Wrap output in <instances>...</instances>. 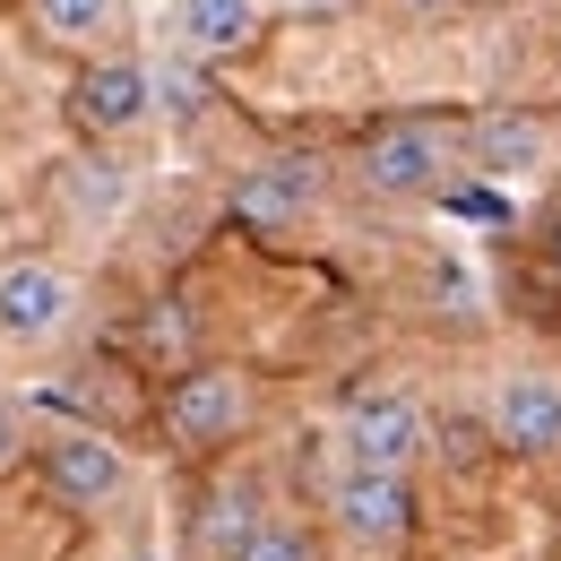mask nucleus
Here are the masks:
<instances>
[{
  "label": "nucleus",
  "instance_id": "ddd939ff",
  "mask_svg": "<svg viewBox=\"0 0 561 561\" xmlns=\"http://www.w3.org/2000/svg\"><path fill=\"white\" fill-rule=\"evenodd\" d=\"M35 18H44V35H61V44H87V35L113 18V0H35Z\"/></svg>",
  "mask_w": 561,
  "mask_h": 561
},
{
  "label": "nucleus",
  "instance_id": "dca6fc26",
  "mask_svg": "<svg viewBox=\"0 0 561 561\" xmlns=\"http://www.w3.org/2000/svg\"><path fill=\"white\" fill-rule=\"evenodd\" d=\"M449 208L476 216V225H501V216H510V199H501V191H449Z\"/></svg>",
  "mask_w": 561,
  "mask_h": 561
},
{
  "label": "nucleus",
  "instance_id": "0eeeda50",
  "mask_svg": "<svg viewBox=\"0 0 561 561\" xmlns=\"http://www.w3.org/2000/svg\"><path fill=\"white\" fill-rule=\"evenodd\" d=\"M329 510H337V527H346L354 545H389V536H407L415 492H407V476H363V467H346L329 484Z\"/></svg>",
  "mask_w": 561,
  "mask_h": 561
},
{
  "label": "nucleus",
  "instance_id": "20e7f679",
  "mask_svg": "<svg viewBox=\"0 0 561 561\" xmlns=\"http://www.w3.org/2000/svg\"><path fill=\"white\" fill-rule=\"evenodd\" d=\"M423 458V407L415 398H363L346 423V467L363 476H407Z\"/></svg>",
  "mask_w": 561,
  "mask_h": 561
},
{
  "label": "nucleus",
  "instance_id": "f03ea898",
  "mask_svg": "<svg viewBox=\"0 0 561 561\" xmlns=\"http://www.w3.org/2000/svg\"><path fill=\"white\" fill-rule=\"evenodd\" d=\"M363 191H380V199H423V191H440V173H449V139L432 130V122H389V130H371L363 139Z\"/></svg>",
  "mask_w": 561,
  "mask_h": 561
},
{
  "label": "nucleus",
  "instance_id": "2eb2a0df",
  "mask_svg": "<svg viewBox=\"0 0 561 561\" xmlns=\"http://www.w3.org/2000/svg\"><path fill=\"white\" fill-rule=\"evenodd\" d=\"M156 104H164V113H199V78L182 70V61H173V70H156Z\"/></svg>",
  "mask_w": 561,
  "mask_h": 561
},
{
  "label": "nucleus",
  "instance_id": "4468645a",
  "mask_svg": "<svg viewBox=\"0 0 561 561\" xmlns=\"http://www.w3.org/2000/svg\"><path fill=\"white\" fill-rule=\"evenodd\" d=\"M233 561H320V545H311L302 527H277V518H268V527H260V536H251Z\"/></svg>",
  "mask_w": 561,
  "mask_h": 561
},
{
  "label": "nucleus",
  "instance_id": "423d86ee",
  "mask_svg": "<svg viewBox=\"0 0 561 561\" xmlns=\"http://www.w3.org/2000/svg\"><path fill=\"white\" fill-rule=\"evenodd\" d=\"M70 320V277L53 260H0V337L35 346Z\"/></svg>",
  "mask_w": 561,
  "mask_h": 561
},
{
  "label": "nucleus",
  "instance_id": "6e6552de",
  "mask_svg": "<svg viewBox=\"0 0 561 561\" xmlns=\"http://www.w3.org/2000/svg\"><path fill=\"white\" fill-rule=\"evenodd\" d=\"M44 476H53V492H61L70 510H95V501L122 492V449H113L104 432H61V440L44 449Z\"/></svg>",
  "mask_w": 561,
  "mask_h": 561
},
{
  "label": "nucleus",
  "instance_id": "f257e3e1",
  "mask_svg": "<svg viewBox=\"0 0 561 561\" xmlns=\"http://www.w3.org/2000/svg\"><path fill=\"white\" fill-rule=\"evenodd\" d=\"M251 423V389H242V371H225V363H191L173 389H164V432L182 440V449H216V440H233Z\"/></svg>",
  "mask_w": 561,
  "mask_h": 561
},
{
  "label": "nucleus",
  "instance_id": "39448f33",
  "mask_svg": "<svg viewBox=\"0 0 561 561\" xmlns=\"http://www.w3.org/2000/svg\"><path fill=\"white\" fill-rule=\"evenodd\" d=\"M492 440L518 449V458H553V449H561V380H545V371H510L501 398H492Z\"/></svg>",
  "mask_w": 561,
  "mask_h": 561
},
{
  "label": "nucleus",
  "instance_id": "9b49d317",
  "mask_svg": "<svg viewBox=\"0 0 561 561\" xmlns=\"http://www.w3.org/2000/svg\"><path fill=\"white\" fill-rule=\"evenodd\" d=\"M467 156H476L484 173H518V164L545 156V122H536V113H484V122L467 130Z\"/></svg>",
  "mask_w": 561,
  "mask_h": 561
},
{
  "label": "nucleus",
  "instance_id": "6ab92c4d",
  "mask_svg": "<svg viewBox=\"0 0 561 561\" xmlns=\"http://www.w3.org/2000/svg\"><path fill=\"white\" fill-rule=\"evenodd\" d=\"M294 9H346V0H294Z\"/></svg>",
  "mask_w": 561,
  "mask_h": 561
},
{
  "label": "nucleus",
  "instance_id": "7ed1b4c3",
  "mask_svg": "<svg viewBox=\"0 0 561 561\" xmlns=\"http://www.w3.org/2000/svg\"><path fill=\"white\" fill-rule=\"evenodd\" d=\"M311 208H320V164L311 156H260L233 182V216L251 233H285V225H302Z\"/></svg>",
  "mask_w": 561,
  "mask_h": 561
},
{
  "label": "nucleus",
  "instance_id": "f8f14e48",
  "mask_svg": "<svg viewBox=\"0 0 561 561\" xmlns=\"http://www.w3.org/2000/svg\"><path fill=\"white\" fill-rule=\"evenodd\" d=\"M260 527H268V518H260V501H251V492H216V501H208V545H216L225 561L242 553Z\"/></svg>",
  "mask_w": 561,
  "mask_h": 561
},
{
  "label": "nucleus",
  "instance_id": "f3484780",
  "mask_svg": "<svg viewBox=\"0 0 561 561\" xmlns=\"http://www.w3.org/2000/svg\"><path fill=\"white\" fill-rule=\"evenodd\" d=\"M9 458H18V415L0 407V467H9Z\"/></svg>",
  "mask_w": 561,
  "mask_h": 561
},
{
  "label": "nucleus",
  "instance_id": "9d476101",
  "mask_svg": "<svg viewBox=\"0 0 561 561\" xmlns=\"http://www.w3.org/2000/svg\"><path fill=\"white\" fill-rule=\"evenodd\" d=\"M182 53H242L260 35V0H173Z\"/></svg>",
  "mask_w": 561,
  "mask_h": 561
},
{
  "label": "nucleus",
  "instance_id": "a211bd4d",
  "mask_svg": "<svg viewBox=\"0 0 561 561\" xmlns=\"http://www.w3.org/2000/svg\"><path fill=\"white\" fill-rule=\"evenodd\" d=\"M545 260H553V268H561V216H553V233H545Z\"/></svg>",
  "mask_w": 561,
  "mask_h": 561
},
{
  "label": "nucleus",
  "instance_id": "1a4fd4ad",
  "mask_svg": "<svg viewBox=\"0 0 561 561\" xmlns=\"http://www.w3.org/2000/svg\"><path fill=\"white\" fill-rule=\"evenodd\" d=\"M147 104H156V78L139 61H104V70L78 78V122L87 130H130V122H147Z\"/></svg>",
  "mask_w": 561,
  "mask_h": 561
}]
</instances>
